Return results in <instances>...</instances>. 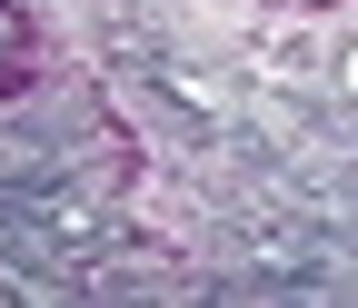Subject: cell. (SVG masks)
<instances>
[{"label":"cell","mask_w":358,"mask_h":308,"mask_svg":"<svg viewBox=\"0 0 358 308\" xmlns=\"http://www.w3.org/2000/svg\"><path fill=\"white\" fill-rule=\"evenodd\" d=\"M20 70H30V40H20L10 10H0V90H20Z\"/></svg>","instance_id":"6da1fadb"}]
</instances>
